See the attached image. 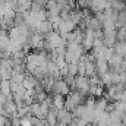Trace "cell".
Listing matches in <instances>:
<instances>
[{"label":"cell","instance_id":"6da1fadb","mask_svg":"<svg viewBox=\"0 0 126 126\" xmlns=\"http://www.w3.org/2000/svg\"><path fill=\"white\" fill-rule=\"evenodd\" d=\"M69 93H70V85H69L63 78L57 79L56 84H54V88H53V94H62V95L66 97Z\"/></svg>","mask_w":126,"mask_h":126},{"label":"cell","instance_id":"7a4b0ae2","mask_svg":"<svg viewBox=\"0 0 126 126\" xmlns=\"http://www.w3.org/2000/svg\"><path fill=\"white\" fill-rule=\"evenodd\" d=\"M35 31L40 32V34L47 35V34H50L51 31H54V25H53L48 19H46V21H41V22H38V24H37Z\"/></svg>","mask_w":126,"mask_h":126},{"label":"cell","instance_id":"3957f363","mask_svg":"<svg viewBox=\"0 0 126 126\" xmlns=\"http://www.w3.org/2000/svg\"><path fill=\"white\" fill-rule=\"evenodd\" d=\"M88 85H90V82H88V79L85 78V76H78V78H75V84L70 87V88H75V90H78V91H81V93H85V91H88Z\"/></svg>","mask_w":126,"mask_h":126},{"label":"cell","instance_id":"277c9868","mask_svg":"<svg viewBox=\"0 0 126 126\" xmlns=\"http://www.w3.org/2000/svg\"><path fill=\"white\" fill-rule=\"evenodd\" d=\"M0 91L6 95L7 98H13L12 90H10V79H1L0 81Z\"/></svg>","mask_w":126,"mask_h":126},{"label":"cell","instance_id":"5b68a950","mask_svg":"<svg viewBox=\"0 0 126 126\" xmlns=\"http://www.w3.org/2000/svg\"><path fill=\"white\" fill-rule=\"evenodd\" d=\"M64 103H66V98L62 94H53V107H56L57 110L64 109Z\"/></svg>","mask_w":126,"mask_h":126},{"label":"cell","instance_id":"8992f818","mask_svg":"<svg viewBox=\"0 0 126 126\" xmlns=\"http://www.w3.org/2000/svg\"><path fill=\"white\" fill-rule=\"evenodd\" d=\"M4 107H6V110H7L9 116H12L13 113H16V111H18V104L15 103V100H13V98H7V101H6Z\"/></svg>","mask_w":126,"mask_h":126},{"label":"cell","instance_id":"52a82bcc","mask_svg":"<svg viewBox=\"0 0 126 126\" xmlns=\"http://www.w3.org/2000/svg\"><path fill=\"white\" fill-rule=\"evenodd\" d=\"M25 76H27V72H12V79L10 81H13V82H18V84H22L24 82V79H25Z\"/></svg>","mask_w":126,"mask_h":126},{"label":"cell","instance_id":"ba28073f","mask_svg":"<svg viewBox=\"0 0 126 126\" xmlns=\"http://www.w3.org/2000/svg\"><path fill=\"white\" fill-rule=\"evenodd\" d=\"M10 43V37H9V32L7 31H3V34L0 35V47L1 48H6Z\"/></svg>","mask_w":126,"mask_h":126},{"label":"cell","instance_id":"9c48e42d","mask_svg":"<svg viewBox=\"0 0 126 126\" xmlns=\"http://www.w3.org/2000/svg\"><path fill=\"white\" fill-rule=\"evenodd\" d=\"M67 75H72V76H75L76 73H78V62H70L67 63Z\"/></svg>","mask_w":126,"mask_h":126},{"label":"cell","instance_id":"30bf717a","mask_svg":"<svg viewBox=\"0 0 126 126\" xmlns=\"http://www.w3.org/2000/svg\"><path fill=\"white\" fill-rule=\"evenodd\" d=\"M31 116H24V117H21V126H32Z\"/></svg>","mask_w":126,"mask_h":126},{"label":"cell","instance_id":"8fae6325","mask_svg":"<svg viewBox=\"0 0 126 126\" xmlns=\"http://www.w3.org/2000/svg\"><path fill=\"white\" fill-rule=\"evenodd\" d=\"M9 123H10V117L0 114V126H6V125H9Z\"/></svg>","mask_w":126,"mask_h":126},{"label":"cell","instance_id":"7c38bea8","mask_svg":"<svg viewBox=\"0 0 126 126\" xmlns=\"http://www.w3.org/2000/svg\"><path fill=\"white\" fill-rule=\"evenodd\" d=\"M87 64V72H85V75H93V72H94V66L91 64V63H85Z\"/></svg>","mask_w":126,"mask_h":126},{"label":"cell","instance_id":"4fadbf2b","mask_svg":"<svg viewBox=\"0 0 126 126\" xmlns=\"http://www.w3.org/2000/svg\"><path fill=\"white\" fill-rule=\"evenodd\" d=\"M98 69H100L101 72H104V70H106V64H104L103 62H100V64H98Z\"/></svg>","mask_w":126,"mask_h":126},{"label":"cell","instance_id":"5bb4252c","mask_svg":"<svg viewBox=\"0 0 126 126\" xmlns=\"http://www.w3.org/2000/svg\"><path fill=\"white\" fill-rule=\"evenodd\" d=\"M91 82H93V84H97L98 81H97V78H93V79H91Z\"/></svg>","mask_w":126,"mask_h":126},{"label":"cell","instance_id":"9a60e30c","mask_svg":"<svg viewBox=\"0 0 126 126\" xmlns=\"http://www.w3.org/2000/svg\"><path fill=\"white\" fill-rule=\"evenodd\" d=\"M3 31H6V30H3V28H1V27H0V35H1V34H3Z\"/></svg>","mask_w":126,"mask_h":126},{"label":"cell","instance_id":"2e32d148","mask_svg":"<svg viewBox=\"0 0 126 126\" xmlns=\"http://www.w3.org/2000/svg\"><path fill=\"white\" fill-rule=\"evenodd\" d=\"M0 54H1V47H0Z\"/></svg>","mask_w":126,"mask_h":126}]
</instances>
